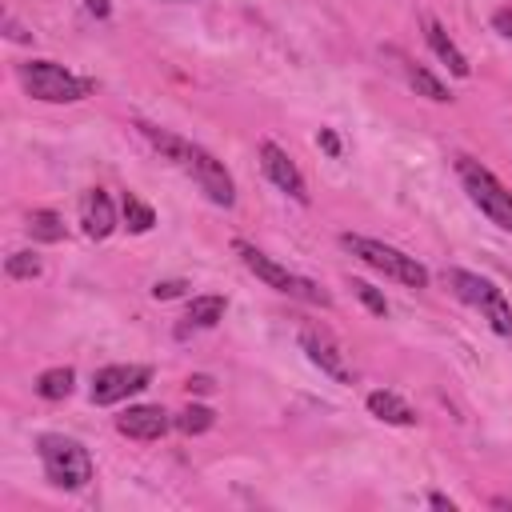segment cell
I'll return each mask as SVG.
<instances>
[{
  "instance_id": "ffe728a7",
  "label": "cell",
  "mask_w": 512,
  "mask_h": 512,
  "mask_svg": "<svg viewBox=\"0 0 512 512\" xmlns=\"http://www.w3.org/2000/svg\"><path fill=\"white\" fill-rule=\"evenodd\" d=\"M124 224H128V232H148L152 224H156V212L140 200V196H124Z\"/></svg>"
},
{
  "instance_id": "8992f818",
  "label": "cell",
  "mask_w": 512,
  "mask_h": 512,
  "mask_svg": "<svg viewBox=\"0 0 512 512\" xmlns=\"http://www.w3.org/2000/svg\"><path fill=\"white\" fill-rule=\"evenodd\" d=\"M232 248H236V256L244 260V268H248V272H256V280H264L268 288H276V292H284V296H296V300H308V304H328V292H324L320 284H312L308 276L288 272L284 264H276L272 256H264L256 244L236 240Z\"/></svg>"
},
{
  "instance_id": "603a6c76",
  "label": "cell",
  "mask_w": 512,
  "mask_h": 512,
  "mask_svg": "<svg viewBox=\"0 0 512 512\" xmlns=\"http://www.w3.org/2000/svg\"><path fill=\"white\" fill-rule=\"evenodd\" d=\"M184 292V280H156L152 284V296L156 300H172V296H180Z\"/></svg>"
},
{
  "instance_id": "e0dca14e",
  "label": "cell",
  "mask_w": 512,
  "mask_h": 512,
  "mask_svg": "<svg viewBox=\"0 0 512 512\" xmlns=\"http://www.w3.org/2000/svg\"><path fill=\"white\" fill-rule=\"evenodd\" d=\"M28 232H32V240L56 244V240H64V220H60L56 212L40 208V212H32V216H28Z\"/></svg>"
},
{
  "instance_id": "7402d4cb",
  "label": "cell",
  "mask_w": 512,
  "mask_h": 512,
  "mask_svg": "<svg viewBox=\"0 0 512 512\" xmlns=\"http://www.w3.org/2000/svg\"><path fill=\"white\" fill-rule=\"evenodd\" d=\"M352 292H356V296H360V300H364V304H368L376 316H388V300H384V296H380V292H376L368 280H352Z\"/></svg>"
},
{
  "instance_id": "9c48e42d",
  "label": "cell",
  "mask_w": 512,
  "mask_h": 512,
  "mask_svg": "<svg viewBox=\"0 0 512 512\" xmlns=\"http://www.w3.org/2000/svg\"><path fill=\"white\" fill-rule=\"evenodd\" d=\"M260 164H264V172H268V180L280 188V192H288L296 204H308V184H304V176H300V168L292 164V156L280 148V144H272V140H264L260 144Z\"/></svg>"
},
{
  "instance_id": "cb8c5ba5",
  "label": "cell",
  "mask_w": 512,
  "mask_h": 512,
  "mask_svg": "<svg viewBox=\"0 0 512 512\" xmlns=\"http://www.w3.org/2000/svg\"><path fill=\"white\" fill-rule=\"evenodd\" d=\"M492 24H496V32H500V36L512 44V12H508V8H500V12L492 16Z\"/></svg>"
},
{
  "instance_id": "ac0fdd59",
  "label": "cell",
  "mask_w": 512,
  "mask_h": 512,
  "mask_svg": "<svg viewBox=\"0 0 512 512\" xmlns=\"http://www.w3.org/2000/svg\"><path fill=\"white\" fill-rule=\"evenodd\" d=\"M72 368H48V372H40V380H36V392L44 396V400H64L68 392H72Z\"/></svg>"
},
{
  "instance_id": "6da1fadb",
  "label": "cell",
  "mask_w": 512,
  "mask_h": 512,
  "mask_svg": "<svg viewBox=\"0 0 512 512\" xmlns=\"http://www.w3.org/2000/svg\"><path fill=\"white\" fill-rule=\"evenodd\" d=\"M140 128V136L156 148V152H164L172 164H180L196 184H200V192L212 200V204H220V208H232L236 204V188H232V176H228V168L212 156V152H204L200 144H192V140H180V136H172L168 128H156V124H136Z\"/></svg>"
},
{
  "instance_id": "3957f363",
  "label": "cell",
  "mask_w": 512,
  "mask_h": 512,
  "mask_svg": "<svg viewBox=\"0 0 512 512\" xmlns=\"http://www.w3.org/2000/svg\"><path fill=\"white\" fill-rule=\"evenodd\" d=\"M16 76H20L24 92L44 100V104H76V100H84L92 92V80L60 68L56 60H24L16 68Z\"/></svg>"
},
{
  "instance_id": "d6986e66",
  "label": "cell",
  "mask_w": 512,
  "mask_h": 512,
  "mask_svg": "<svg viewBox=\"0 0 512 512\" xmlns=\"http://www.w3.org/2000/svg\"><path fill=\"white\" fill-rule=\"evenodd\" d=\"M184 436H200V432H208L212 424H216V412L212 408H204V404H188L184 412H176V420H172Z\"/></svg>"
},
{
  "instance_id": "d4e9b609",
  "label": "cell",
  "mask_w": 512,
  "mask_h": 512,
  "mask_svg": "<svg viewBox=\"0 0 512 512\" xmlns=\"http://www.w3.org/2000/svg\"><path fill=\"white\" fill-rule=\"evenodd\" d=\"M320 144H324V148H328V152H332V156H336V152H340V140H336V136H332V132H328V128H320Z\"/></svg>"
},
{
  "instance_id": "5bb4252c",
  "label": "cell",
  "mask_w": 512,
  "mask_h": 512,
  "mask_svg": "<svg viewBox=\"0 0 512 512\" xmlns=\"http://www.w3.org/2000/svg\"><path fill=\"white\" fill-rule=\"evenodd\" d=\"M368 412H372L376 420H384V424H400V428L416 424L412 404H408V400H400L396 392H368Z\"/></svg>"
},
{
  "instance_id": "5b68a950",
  "label": "cell",
  "mask_w": 512,
  "mask_h": 512,
  "mask_svg": "<svg viewBox=\"0 0 512 512\" xmlns=\"http://www.w3.org/2000/svg\"><path fill=\"white\" fill-rule=\"evenodd\" d=\"M444 280H448V288H452L464 304L480 308V316H484L500 336H512V304H508V296H504L492 280H484V276H476V272H468V268H448Z\"/></svg>"
},
{
  "instance_id": "277c9868",
  "label": "cell",
  "mask_w": 512,
  "mask_h": 512,
  "mask_svg": "<svg viewBox=\"0 0 512 512\" xmlns=\"http://www.w3.org/2000/svg\"><path fill=\"white\" fill-rule=\"evenodd\" d=\"M40 464H44V476L64 492H76L92 480V456L72 436H56V432L40 436Z\"/></svg>"
},
{
  "instance_id": "4fadbf2b",
  "label": "cell",
  "mask_w": 512,
  "mask_h": 512,
  "mask_svg": "<svg viewBox=\"0 0 512 512\" xmlns=\"http://www.w3.org/2000/svg\"><path fill=\"white\" fill-rule=\"evenodd\" d=\"M224 312H228V300H224V296H216V292L192 296V300H188V312H184V324H180V336H184L188 328H216V324L224 320Z\"/></svg>"
},
{
  "instance_id": "30bf717a",
  "label": "cell",
  "mask_w": 512,
  "mask_h": 512,
  "mask_svg": "<svg viewBox=\"0 0 512 512\" xmlns=\"http://www.w3.org/2000/svg\"><path fill=\"white\" fill-rule=\"evenodd\" d=\"M300 348H304L308 360H312L320 372H328L336 384H352V372H348V364H344V352H340L324 332L304 328V332H300Z\"/></svg>"
},
{
  "instance_id": "7c38bea8",
  "label": "cell",
  "mask_w": 512,
  "mask_h": 512,
  "mask_svg": "<svg viewBox=\"0 0 512 512\" xmlns=\"http://www.w3.org/2000/svg\"><path fill=\"white\" fill-rule=\"evenodd\" d=\"M80 224H84V232L92 240H104L116 228V208H112V200H108L104 188H88L80 196Z\"/></svg>"
},
{
  "instance_id": "83f0119b",
  "label": "cell",
  "mask_w": 512,
  "mask_h": 512,
  "mask_svg": "<svg viewBox=\"0 0 512 512\" xmlns=\"http://www.w3.org/2000/svg\"><path fill=\"white\" fill-rule=\"evenodd\" d=\"M428 504H432V508H448V512L456 508V504H452L448 496H440V492H432V496H428Z\"/></svg>"
},
{
  "instance_id": "ba28073f",
  "label": "cell",
  "mask_w": 512,
  "mask_h": 512,
  "mask_svg": "<svg viewBox=\"0 0 512 512\" xmlns=\"http://www.w3.org/2000/svg\"><path fill=\"white\" fill-rule=\"evenodd\" d=\"M148 380H152L148 364H108V368H96L88 396H92V404H120L132 392L148 388Z\"/></svg>"
},
{
  "instance_id": "9a60e30c",
  "label": "cell",
  "mask_w": 512,
  "mask_h": 512,
  "mask_svg": "<svg viewBox=\"0 0 512 512\" xmlns=\"http://www.w3.org/2000/svg\"><path fill=\"white\" fill-rule=\"evenodd\" d=\"M424 40H428V44H432V52L448 64V72H452V76H468V60H464V52L448 40V32H444L436 20H424Z\"/></svg>"
},
{
  "instance_id": "484cf974",
  "label": "cell",
  "mask_w": 512,
  "mask_h": 512,
  "mask_svg": "<svg viewBox=\"0 0 512 512\" xmlns=\"http://www.w3.org/2000/svg\"><path fill=\"white\" fill-rule=\"evenodd\" d=\"M188 392H212V380L208 376H192L188 380Z\"/></svg>"
},
{
  "instance_id": "7a4b0ae2",
  "label": "cell",
  "mask_w": 512,
  "mask_h": 512,
  "mask_svg": "<svg viewBox=\"0 0 512 512\" xmlns=\"http://www.w3.org/2000/svg\"><path fill=\"white\" fill-rule=\"evenodd\" d=\"M340 244H344L356 260H364L368 268L384 272L388 280H396V284H404V288H428V268H424L416 256H408V252H400V248H392V244H384V240L356 236V232H344Z\"/></svg>"
},
{
  "instance_id": "8fae6325",
  "label": "cell",
  "mask_w": 512,
  "mask_h": 512,
  "mask_svg": "<svg viewBox=\"0 0 512 512\" xmlns=\"http://www.w3.org/2000/svg\"><path fill=\"white\" fill-rule=\"evenodd\" d=\"M168 412L160 408V404H136V408H128L120 420H116V428L124 432V436H132V440H160L164 432H168Z\"/></svg>"
},
{
  "instance_id": "44dd1931",
  "label": "cell",
  "mask_w": 512,
  "mask_h": 512,
  "mask_svg": "<svg viewBox=\"0 0 512 512\" xmlns=\"http://www.w3.org/2000/svg\"><path fill=\"white\" fill-rule=\"evenodd\" d=\"M4 272L12 280H36L40 276V256L36 252H12L8 264H4Z\"/></svg>"
},
{
  "instance_id": "2e32d148",
  "label": "cell",
  "mask_w": 512,
  "mask_h": 512,
  "mask_svg": "<svg viewBox=\"0 0 512 512\" xmlns=\"http://www.w3.org/2000/svg\"><path fill=\"white\" fill-rule=\"evenodd\" d=\"M404 76H408V84L420 92V96H428V100H436V104H444V100H452V92L428 72V68H420V64H408L404 60Z\"/></svg>"
},
{
  "instance_id": "52a82bcc",
  "label": "cell",
  "mask_w": 512,
  "mask_h": 512,
  "mask_svg": "<svg viewBox=\"0 0 512 512\" xmlns=\"http://www.w3.org/2000/svg\"><path fill=\"white\" fill-rule=\"evenodd\" d=\"M456 172H460L464 192L472 196V204H476L492 224H500L504 232H512V192H508L484 164H476V160H468V156L456 160Z\"/></svg>"
},
{
  "instance_id": "4316f807",
  "label": "cell",
  "mask_w": 512,
  "mask_h": 512,
  "mask_svg": "<svg viewBox=\"0 0 512 512\" xmlns=\"http://www.w3.org/2000/svg\"><path fill=\"white\" fill-rule=\"evenodd\" d=\"M84 4L92 16H108V8H112V0H84Z\"/></svg>"
}]
</instances>
